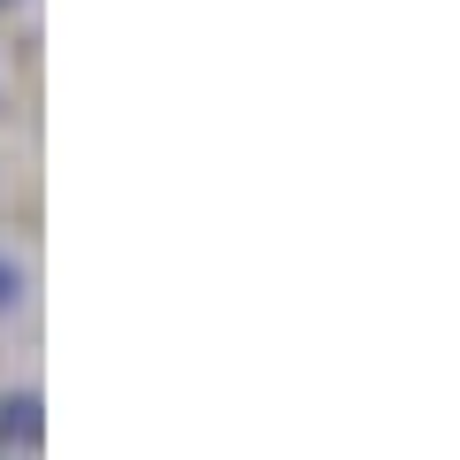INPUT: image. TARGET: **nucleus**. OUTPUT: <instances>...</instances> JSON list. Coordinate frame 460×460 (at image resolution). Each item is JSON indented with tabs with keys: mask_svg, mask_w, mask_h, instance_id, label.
I'll use <instances>...</instances> for the list:
<instances>
[{
	"mask_svg": "<svg viewBox=\"0 0 460 460\" xmlns=\"http://www.w3.org/2000/svg\"><path fill=\"white\" fill-rule=\"evenodd\" d=\"M39 438H47V399H39V384H8L0 392V453H39Z\"/></svg>",
	"mask_w": 460,
	"mask_h": 460,
	"instance_id": "obj_1",
	"label": "nucleus"
},
{
	"mask_svg": "<svg viewBox=\"0 0 460 460\" xmlns=\"http://www.w3.org/2000/svg\"><path fill=\"white\" fill-rule=\"evenodd\" d=\"M23 299H31V269H23L16 253H0V323H8Z\"/></svg>",
	"mask_w": 460,
	"mask_h": 460,
	"instance_id": "obj_2",
	"label": "nucleus"
},
{
	"mask_svg": "<svg viewBox=\"0 0 460 460\" xmlns=\"http://www.w3.org/2000/svg\"><path fill=\"white\" fill-rule=\"evenodd\" d=\"M0 8H16V0H0Z\"/></svg>",
	"mask_w": 460,
	"mask_h": 460,
	"instance_id": "obj_3",
	"label": "nucleus"
}]
</instances>
